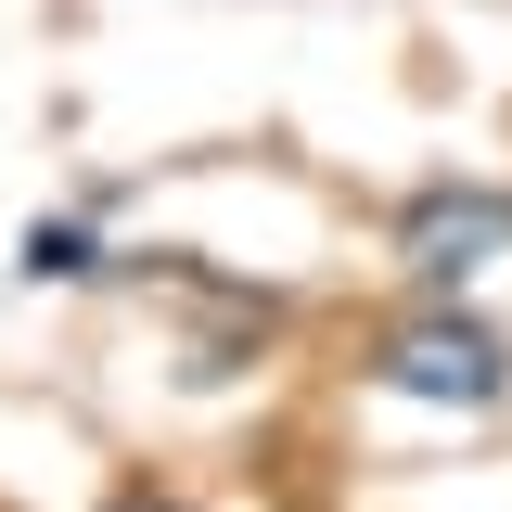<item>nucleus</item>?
<instances>
[{
	"label": "nucleus",
	"mask_w": 512,
	"mask_h": 512,
	"mask_svg": "<svg viewBox=\"0 0 512 512\" xmlns=\"http://www.w3.org/2000/svg\"><path fill=\"white\" fill-rule=\"evenodd\" d=\"M128 512H167V500H128Z\"/></svg>",
	"instance_id": "4"
},
{
	"label": "nucleus",
	"mask_w": 512,
	"mask_h": 512,
	"mask_svg": "<svg viewBox=\"0 0 512 512\" xmlns=\"http://www.w3.org/2000/svg\"><path fill=\"white\" fill-rule=\"evenodd\" d=\"M397 256L423 269V282H474L487 256H512V192L500 180H448L410 205V231H397Z\"/></svg>",
	"instance_id": "2"
},
{
	"label": "nucleus",
	"mask_w": 512,
	"mask_h": 512,
	"mask_svg": "<svg viewBox=\"0 0 512 512\" xmlns=\"http://www.w3.org/2000/svg\"><path fill=\"white\" fill-rule=\"evenodd\" d=\"M90 269H103V256H90L77 218H39V231H26V282H90Z\"/></svg>",
	"instance_id": "3"
},
{
	"label": "nucleus",
	"mask_w": 512,
	"mask_h": 512,
	"mask_svg": "<svg viewBox=\"0 0 512 512\" xmlns=\"http://www.w3.org/2000/svg\"><path fill=\"white\" fill-rule=\"evenodd\" d=\"M397 397H436V410H500V384H512V346L487 333V320H461V308H436V320H410V333H384V359H372Z\"/></svg>",
	"instance_id": "1"
}]
</instances>
